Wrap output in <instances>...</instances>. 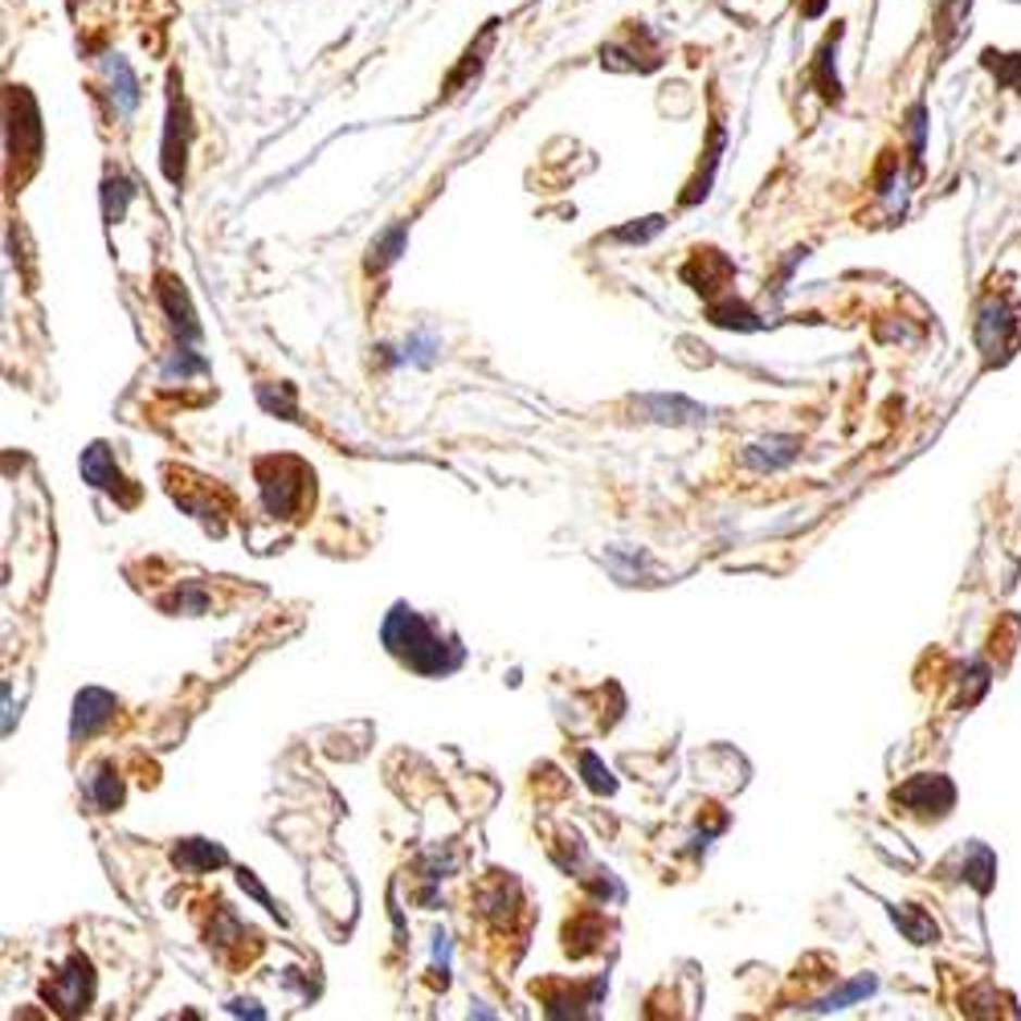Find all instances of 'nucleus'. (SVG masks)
Listing matches in <instances>:
<instances>
[{"label": "nucleus", "instance_id": "1", "mask_svg": "<svg viewBox=\"0 0 1021 1021\" xmlns=\"http://www.w3.org/2000/svg\"><path fill=\"white\" fill-rule=\"evenodd\" d=\"M381 637H385L388 650L397 653L401 662H409L418 674H450V670L462 667V646H458L453 637L441 642L409 605H397V609L388 613Z\"/></svg>", "mask_w": 1021, "mask_h": 1021}, {"label": "nucleus", "instance_id": "2", "mask_svg": "<svg viewBox=\"0 0 1021 1021\" xmlns=\"http://www.w3.org/2000/svg\"><path fill=\"white\" fill-rule=\"evenodd\" d=\"M258 478H262V502H266V511L274 515V520H283V515H290L295 507H299L302 499V466L299 462H290V458H270V462H262L258 466Z\"/></svg>", "mask_w": 1021, "mask_h": 1021}, {"label": "nucleus", "instance_id": "3", "mask_svg": "<svg viewBox=\"0 0 1021 1021\" xmlns=\"http://www.w3.org/2000/svg\"><path fill=\"white\" fill-rule=\"evenodd\" d=\"M185 151H188V111L185 99L176 90L172 78V95H167V127H164V176L172 185L185 180Z\"/></svg>", "mask_w": 1021, "mask_h": 1021}, {"label": "nucleus", "instance_id": "4", "mask_svg": "<svg viewBox=\"0 0 1021 1021\" xmlns=\"http://www.w3.org/2000/svg\"><path fill=\"white\" fill-rule=\"evenodd\" d=\"M90 993H95V972H90V960H86V956H74V960H70V969L58 972L50 985H46V997H50L62 1013H78V1009H86Z\"/></svg>", "mask_w": 1021, "mask_h": 1021}, {"label": "nucleus", "instance_id": "5", "mask_svg": "<svg viewBox=\"0 0 1021 1021\" xmlns=\"http://www.w3.org/2000/svg\"><path fill=\"white\" fill-rule=\"evenodd\" d=\"M119 711V699L111 695V690H99V687H86L78 699H74V723H70V739L74 744H83V739H90L99 727H107V723L115 720Z\"/></svg>", "mask_w": 1021, "mask_h": 1021}, {"label": "nucleus", "instance_id": "6", "mask_svg": "<svg viewBox=\"0 0 1021 1021\" xmlns=\"http://www.w3.org/2000/svg\"><path fill=\"white\" fill-rule=\"evenodd\" d=\"M952 785L944 781V776H916V781H907L904 788H895V801L907 805L911 813H920V818H927V813H948L952 809Z\"/></svg>", "mask_w": 1021, "mask_h": 1021}, {"label": "nucleus", "instance_id": "7", "mask_svg": "<svg viewBox=\"0 0 1021 1021\" xmlns=\"http://www.w3.org/2000/svg\"><path fill=\"white\" fill-rule=\"evenodd\" d=\"M83 478L90 486H99V490H111V495H123V474L115 470V462H111V450L102 446V441H95L90 450L83 453ZM127 502H135V495H123Z\"/></svg>", "mask_w": 1021, "mask_h": 1021}, {"label": "nucleus", "instance_id": "8", "mask_svg": "<svg viewBox=\"0 0 1021 1021\" xmlns=\"http://www.w3.org/2000/svg\"><path fill=\"white\" fill-rule=\"evenodd\" d=\"M172 858H176V867L188 874H204V871H213V867H225V862H229V855H225L221 846H213V842H204V837L180 842V846L172 850Z\"/></svg>", "mask_w": 1021, "mask_h": 1021}, {"label": "nucleus", "instance_id": "9", "mask_svg": "<svg viewBox=\"0 0 1021 1021\" xmlns=\"http://www.w3.org/2000/svg\"><path fill=\"white\" fill-rule=\"evenodd\" d=\"M160 299H164V311H167V319H172L176 335H180V344H185V348H192V344L201 339V323H197V315H192V307H188L185 290H180L176 283H164Z\"/></svg>", "mask_w": 1021, "mask_h": 1021}, {"label": "nucleus", "instance_id": "10", "mask_svg": "<svg viewBox=\"0 0 1021 1021\" xmlns=\"http://www.w3.org/2000/svg\"><path fill=\"white\" fill-rule=\"evenodd\" d=\"M107 74H111V99H115V107L123 115H132L135 102H139V78H135L132 66H127L119 53L107 58Z\"/></svg>", "mask_w": 1021, "mask_h": 1021}, {"label": "nucleus", "instance_id": "11", "mask_svg": "<svg viewBox=\"0 0 1021 1021\" xmlns=\"http://www.w3.org/2000/svg\"><path fill=\"white\" fill-rule=\"evenodd\" d=\"M793 458H797V441H793V437H769V441L748 446V453H744V462L752 470H776V466H785V462H793Z\"/></svg>", "mask_w": 1021, "mask_h": 1021}, {"label": "nucleus", "instance_id": "12", "mask_svg": "<svg viewBox=\"0 0 1021 1021\" xmlns=\"http://www.w3.org/2000/svg\"><path fill=\"white\" fill-rule=\"evenodd\" d=\"M642 409L650 413L653 421H704L707 418V409H699L695 401H683V397H642Z\"/></svg>", "mask_w": 1021, "mask_h": 1021}, {"label": "nucleus", "instance_id": "13", "mask_svg": "<svg viewBox=\"0 0 1021 1021\" xmlns=\"http://www.w3.org/2000/svg\"><path fill=\"white\" fill-rule=\"evenodd\" d=\"M86 797L95 801V809L111 813V809L123 805V785H119V776L111 769H99L95 776H90V785H86Z\"/></svg>", "mask_w": 1021, "mask_h": 1021}, {"label": "nucleus", "instance_id": "14", "mask_svg": "<svg viewBox=\"0 0 1021 1021\" xmlns=\"http://www.w3.org/2000/svg\"><path fill=\"white\" fill-rule=\"evenodd\" d=\"M404 237H409V229H404V225H393L388 234L376 237V241H372L369 266L381 270V266H388V262H397V258H401V250H404Z\"/></svg>", "mask_w": 1021, "mask_h": 1021}, {"label": "nucleus", "instance_id": "15", "mask_svg": "<svg viewBox=\"0 0 1021 1021\" xmlns=\"http://www.w3.org/2000/svg\"><path fill=\"white\" fill-rule=\"evenodd\" d=\"M891 916H895V923H899V927H904V932L916 939V944L936 939V923L927 920L923 911H916V907H891Z\"/></svg>", "mask_w": 1021, "mask_h": 1021}, {"label": "nucleus", "instance_id": "16", "mask_svg": "<svg viewBox=\"0 0 1021 1021\" xmlns=\"http://www.w3.org/2000/svg\"><path fill=\"white\" fill-rule=\"evenodd\" d=\"M874 993V976H858V981H850L846 988H837V993H830L825 1001L813 1005V1013H830V1009H846L850 1001H858V997H871Z\"/></svg>", "mask_w": 1021, "mask_h": 1021}, {"label": "nucleus", "instance_id": "17", "mask_svg": "<svg viewBox=\"0 0 1021 1021\" xmlns=\"http://www.w3.org/2000/svg\"><path fill=\"white\" fill-rule=\"evenodd\" d=\"M135 197V188L123 180V176H107V188H102V204H107V221H119L127 201Z\"/></svg>", "mask_w": 1021, "mask_h": 1021}, {"label": "nucleus", "instance_id": "18", "mask_svg": "<svg viewBox=\"0 0 1021 1021\" xmlns=\"http://www.w3.org/2000/svg\"><path fill=\"white\" fill-rule=\"evenodd\" d=\"M993 874H997L993 855H988L985 846H972V867H964V879L976 883V891H988L993 887Z\"/></svg>", "mask_w": 1021, "mask_h": 1021}, {"label": "nucleus", "instance_id": "19", "mask_svg": "<svg viewBox=\"0 0 1021 1021\" xmlns=\"http://www.w3.org/2000/svg\"><path fill=\"white\" fill-rule=\"evenodd\" d=\"M711 319H715L720 327H756L752 311H748L744 302H720V307H711Z\"/></svg>", "mask_w": 1021, "mask_h": 1021}, {"label": "nucleus", "instance_id": "20", "mask_svg": "<svg viewBox=\"0 0 1021 1021\" xmlns=\"http://www.w3.org/2000/svg\"><path fill=\"white\" fill-rule=\"evenodd\" d=\"M834 46H837V29H834V37L825 41V50L818 53V86H821V95H825V99H834V102H837V74H830V58H834Z\"/></svg>", "mask_w": 1021, "mask_h": 1021}, {"label": "nucleus", "instance_id": "21", "mask_svg": "<svg viewBox=\"0 0 1021 1021\" xmlns=\"http://www.w3.org/2000/svg\"><path fill=\"white\" fill-rule=\"evenodd\" d=\"M262 397V404H266L270 413H283V418H295V388L290 385H278V388H262L258 393Z\"/></svg>", "mask_w": 1021, "mask_h": 1021}, {"label": "nucleus", "instance_id": "22", "mask_svg": "<svg viewBox=\"0 0 1021 1021\" xmlns=\"http://www.w3.org/2000/svg\"><path fill=\"white\" fill-rule=\"evenodd\" d=\"M581 769H585V776H588V785L597 788V793H613V772L605 769L601 760L593 752H585L581 756Z\"/></svg>", "mask_w": 1021, "mask_h": 1021}, {"label": "nucleus", "instance_id": "23", "mask_svg": "<svg viewBox=\"0 0 1021 1021\" xmlns=\"http://www.w3.org/2000/svg\"><path fill=\"white\" fill-rule=\"evenodd\" d=\"M988 66L1001 70V83L1005 86H1021V53H1009V58H1001V53H988Z\"/></svg>", "mask_w": 1021, "mask_h": 1021}, {"label": "nucleus", "instance_id": "24", "mask_svg": "<svg viewBox=\"0 0 1021 1021\" xmlns=\"http://www.w3.org/2000/svg\"><path fill=\"white\" fill-rule=\"evenodd\" d=\"M662 225H667L662 217H646L642 225H625V229H618L613 237H618V241H646V237H653Z\"/></svg>", "mask_w": 1021, "mask_h": 1021}, {"label": "nucleus", "instance_id": "25", "mask_svg": "<svg viewBox=\"0 0 1021 1021\" xmlns=\"http://www.w3.org/2000/svg\"><path fill=\"white\" fill-rule=\"evenodd\" d=\"M204 605H209V597H204L201 588L188 585L185 593H176V601H172V609H180V613H204Z\"/></svg>", "mask_w": 1021, "mask_h": 1021}, {"label": "nucleus", "instance_id": "26", "mask_svg": "<svg viewBox=\"0 0 1021 1021\" xmlns=\"http://www.w3.org/2000/svg\"><path fill=\"white\" fill-rule=\"evenodd\" d=\"M404 360L429 364V360H434V335H421V339H413V344H404Z\"/></svg>", "mask_w": 1021, "mask_h": 1021}, {"label": "nucleus", "instance_id": "27", "mask_svg": "<svg viewBox=\"0 0 1021 1021\" xmlns=\"http://www.w3.org/2000/svg\"><path fill=\"white\" fill-rule=\"evenodd\" d=\"M237 879H241V887L250 891V895H253V899H258V904L266 907V911H274V916H278V907H274V899H270V895H266V887H262V883H258V879H253L250 871H241V874H237Z\"/></svg>", "mask_w": 1021, "mask_h": 1021}, {"label": "nucleus", "instance_id": "28", "mask_svg": "<svg viewBox=\"0 0 1021 1021\" xmlns=\"http://www.w3.org/2000/svg\"><path fill=\"white\" fill-rule=\"evenodd\" d=\"M821 4H825V0H809V4H805V13H809V17H818Z\"/></svg>", "mask_w": 1021, "mask_h": 1021}]
</instances>
